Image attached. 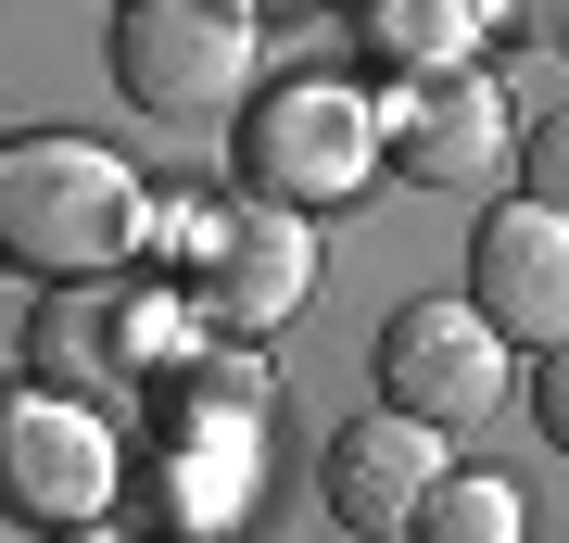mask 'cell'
<instances>
[{"instance_id":"obj_1","label":"cell","mask_w":569,"mask_h":543,"mask_svg":"<svg viewBox=\"0 0 569 543\" xmlns=\"http://www.w3.org/2000/svg\"><path fill=\"white\" fill-rule=\"evenodd\" d=\"M140 241H152V202L102 140H77V127L0 140V265L63 291V279H114Z\"/></svg>"},{"instance_id":"obj_2","label":"cell","mask_w":569,"mask_h":543,"mask_svg":"<svg viewBox=\"0 0 569 543\" xmlns=\"http://www.w3.org/2000/svg\"><path fill=\"white\" fill-rule=\"evenodd\" d=\"M190 354V316L127 279H63L39 303V392H77V404H127V392H164V366Z\"/></svg>"},{"instance_id":"obj_3","label":"cell","mask_w":569,"mask_h":543,"mask_svg":"<svg viewBox=\"0 0 569 543\" xmlns=\"http://www.w3.org/2000/svg\"><path fill=\"white\" fill-rule=\"evenodd\" d=\"M114 89L164 127L228 114L253 89V13L241 0H114Z\"/></svg>"},{"instance_id":"obj_4","label":"cell","mask_w":569,"mask_h":543,"mask_svg":"<svg viewBox=\"0 0 569 543\" xmlns=\"http://www.w3.org/2000/svg\"><path fill=\"white\" fill-rule=\"evenodd\" d=\"M178 265H190V316H203L216 342H266V329H291V303L317 291V228L291 215V202H266V215H190Z\"/></svg>"},{"instance_id":"obj_5","label":"cell","mask_w":569,"mask_h":543,"mask_svg":"<svg viewBox=\"0 0 569 543\" xmlns=\"http://www.w3.org/2000/svg\"><path fill=\"white\" fill-rule=\"evenodd\" d=\"M507 342H493V316L468 291H430V303H406V316L380 329V404L392 418H418V430H481L493 404H507Z\"/></svg>"},{"instance_id":"obj_6","label":"cell","mask_w":569,"mask_h":543,"mask_svg":"<svg viewBox=\"0 0 569 543\" xmlns=\"http://www.w3.org/2000/svg\"><path fill=\"white\" fill-rule=\"evenodd\" d=\"M380 164L406 190H493V178H519V114H507V89H493L481 63H456V77H392Z\"/></svg>"},{"instance_id":"obj_7","label":"cell","mask_w":569,"mask_h":543,"mask_svg":"<svg viewBox=\"0 0 569 543\" xmlns=\"http://www.w3.org/2000/svg\"><path fill=\"white\" fill-rule=\"evenodd\" d=\"M367 164H380V114L355 89H266V114L241 140V178L266 202H342L367 190Z\"/></svg>"},{"instance_id":"obj_8","label":"cell","mask_w":569,"mask_h":543,"mask_svg":"<svg viewBox=\"0 0 569 543\" xmlns=\"http://www.w3.org/2000/svg\"><path fill=\"white\" fill-rule=\"evenodd\" d=\"M102 493H114L102 404H77V392H13L0 404V505H26L39 531H63V519H89Z\"/></svg>"},{"instance_id":"obj_9","label":"cell","mask_w":569,"mask_h":543,"mask_svg":"<svg viewBox=\"0 0 569 543\" xmlns=\"http://www.w3.org/2000/svg\"><path fill=\"white\" fill-rule=\"evenodd\" d=\"M468 303L493 316L507 354H557L569 342V215L545 202H493L468 241Z\"/></svg>"},{"instance_id":"obj_10","label":"cell","mask_w":569,"mask_h":543,"mask_svg":"<svg viewBox=\"0 0 569 543\" xmlns=\"http://www.w3.org/2000/svg\"><path fill=\"white\" fill-rule=\"evenodd\" d=\"M430 493H443V430L392 418V404L329 443V519L367 531V543H418V505Z\"/></svg>"},{"instance_id":"obj_11","label":"cell","mask_w":569,"mask_h":543,"mask_svg":"<svg viewBox=\"0 0 569 543\" xmlns=\"http://www.w3.org/2000/svg\"><path fill=\"white\" fill-rule=\"evenodd\" d=\"M481 39V0H367V51L392 77H456Z\"/></svg>"},{"instance_id":"obj_12","label":"cell","mask_w":569,"mask_h":543,"mask_svg":"<svg viewBox=\"0 0 569 543\" xmlns=\"http://www.w3.org/2000/svg\"><path fill=\"white\" fill-rule=\"evenodd\" d=\"M418 543H531V505L493 467H443V493L418 505Z\"/></svg>"},{"instance_id":"obj_13","label":"cell","mask_w":569,"mask_h":543,"mask_svg":"<svg viewBox=\"0 0 569 543\" xmlns=\"http://www.w3.org/2000/svg\"><path fill=\"white\" fill-rule=\"evenodd\" d=\"M519 202H545V215H569V101L545 127H519Z\"/></svg>"},{"instance_id":"obj_14","label":"cell","mask_w":569,"mask_h":543,"mask_svg":"<svg viewBox=\"0 0 569 543\" xmlns=\"http://www.w3.org/2000/svg\"><path fill=\"white\" fill-rule=\"evenodd\" d=\"M531 418H545V443L569 455V342H557L545 366H531Z\"/></svg>"},{"instance_id":"obj_15","label":"cell","mask_w":569,"mask_h":543,"mask_svg":"<svg viewBox=\"0 0 569 543\" xmlns=\"http://www.w3.org/2000/svg\"><path fill=\"white\" fill-rule=\"evenodd\" d=\"M51 543H102V531H51Z\"/></svg>"},{"instance_id":"obj_16","label":"cell","mask_w":569,"mask_h":543,"mask_svg":"<svg viewBox=\"0 0 569 543\" xmlns=\"http://www.w3.org/2000/svg\"><path fill=\"white\" fill-rule=\"evenodd\" d=\"M241 13H253V0H241Z\"/></svg>"}]
</instances>
